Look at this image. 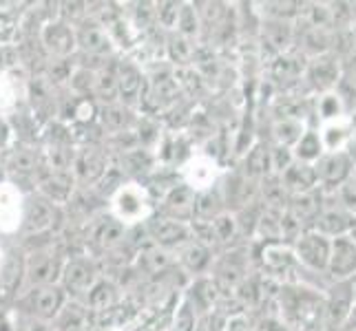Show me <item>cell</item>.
<instances>
[{
    "instance_id": "obj_1",
    "label": "cell",
    "mask_w": 356,
    "mask_h": 331,
    "mask_svg": "<svg viewBox=\"0 0 356 331\" xmlns=\"http://www.w3.org/2000/svg\"><path fill=\"white\" fill-rule=\"evenodd\" d=\"M155 210L157 205L151 188L135 179H127L108 197V214L118 219L124 228L144 226L155 214Z\"/></svg>"
},
{
    "instance_id": "obj_2",
    "label": "cell",
    "mask_w": 356,
    "mask_h": 331,
    "mask_svg": "<svg viewBox=\"0 0 356 331\" xmlns=\"http://www.w3.org/2000/svg\"><path fill=\"white\" fill-rule=\"evenodd\" d=\"M67 303L69 298L60 285L24 287L16 296V314L35 318V321L54 323Z\"/></svg>"
},
{
    "instance_id": "obj_3",
    "label": "cell",
    "mask_w": 356,
    "mask_h": 331,
    "mask_svg": "<svg viewBox=\"0 0 356 331\" xmlns=\"http://www.w3.org/2000/svg\"><path fill=\"white\" fill-rule=\"evenodd\" d=\"M67 256L54 243H44L24 252V287L58 285Z\"/></svg>"
},
{
    "instance_id": "obj_4",
    "label": "cell",
    "mask_w": 356,
    "mask_h": 331,
    "mask_svg": "<svg viewBox=\"0 0 356 331\" xmlns=\"http://www.w3.org/2000/svg\"><path fill=\"white\" fill-rule=\"evenodd\" d=\"M102 278L100 265L95 256L89 254H71L67 256L63 274H60V287L67 294V298L73 303H84L93 285Z\"/></svg>"
},
{
    "instance_id": "obj_5",
    "label": "cell",
    "mask_w": 356,
    "mask_h": 331,
    "mask_svg": "<svg viewBox=\"0 0 356 331\" xmlns=\"http://www.w3.org/2000/svg\"><path fill=\"white\" fill-rule=\"evenodd\" d=\"M60 223V207L49 203L44 197L35 192L24 194V210L20 221V232L22 239H42L58 228Z\"/></svg>"
},
{
    "instance_id": "obj_6",
    "label": "cell",
    "mask_w": 356,
    "mask_h": 331,
    "mask_svg": "<svg viewBox=\"0 0 356 331\" xmlns=\"http://www.w3.org/2000/svg\"><path fill=\"white\" fill-rule=\"evenodd\" d=\"M0 157H3L7 181L16 183L18 188H20L22 181H31V186H33L35 177H38L44 168L42 151H40L38 144H14L7 153H3Z\"/></svg>"
},
{
    "instance_id": "obj_7",
    "label": "cell",
    "mask_w": 356,
    "mask_h": 331,
    "mask_svg": "<svg viewBox=\"0 0 356 331\" xmlns=\"http://www.w3.org/2000/svg\"><path fill=\"white\" fill-rule=\"evenodd\" d=\"M113 162L108 148L97 144H82L76 146V157H73L71 173L76 177L78 186H97L104 175L111 170Z\"/></svg>"
},
{
    "instance_id": "obj_8",
    "label": "cell",
    "mask_w": 356,
    "mask_h": 331,
    "mask_svg": "<svg viewBox=\"0 0 356 331\" xmlns=\"http://www.w3.org/2000/svg\"><path fill=\"white\" fill-rule=\"evenodd\" d=\"M330 245H332V239H327L325 235H321V232L310 228V230H303L301 235L294 239L292 252H294V259H297L303 272L325 276L327 259H330Z\"/></svg>"
},
{
    "instance_id": "obj_9",
    "label": "cell",
    "mask_w": 356,
    "mask_h": 331,
    "mask_svg": "<svg viewBox=\"0 0 356 331\" xmlns=\"http://www.w3.org/2000/svg\"><path fill=\"white\" fill-rule=\"evenodd\" d=\"M38 42L49 60H71L78 53L76 27L60 18H49L42 24Z\"/></svg>"
},
{
    "instance_id": "obj_10",
    "label": "cell",
    "mask_w": 356,
    "mask_h": 331,
    "mask_svg": "<svg viewBox=\"0 0 356 331\" xmlns=\"http://www.w3.org/2000/svg\"><path fill=\"white\" fill-rule=\"evenodd\" d=\"M144 237L151 241L153 248L157 250H179L181 245H186L188 241H193V230L191 223H181V221H173L166 217L153 214L146 223L142 226Z\"/></svg>"
},
{
    "instance_id": "obj_11",
    "label": "cell",
    "mask_w": 356,
    "mask_h": 331,
    "mask_svg": "<svg viewBox=\"0 0 356 331\" xmlns=\"http://www.w3.org/2000/svg\"><path fill=\"white\" fill-rule=\"evenodd\" d=\"M356 168L348 153H323L314 164V175H316V186L321 192L332 194L337 192L343 183H348Z\"/></svg>"
},
{
    "instance_id": "obj_12",
    "label": "cell",
    "mask_w": 356,
    "mask_h": 331,
    "mask_svg": "<svg viewBox=\"0 0 356 331\" xmlns=\"http://www.w3.org/2000/svg\"><path fill=\"white\" fill-rule=\"evenodd\" d=\"M76 188H78V181H76V177H73V173L42 168V173L35 177L31 192L40 194V197H44L56 207H65L67 203H71L73 194H76Z\"/></svg>"
},
{
    "instance_id": "obj_13",
    "label": "cell",
    "mask_w": 356,
    "mask_h": 331,
    "mask_svg": "<svg viewBox=\"0 0 356 331\" xmlns=\"http://www.w3.org/2000/svg\"><path fill=\"white\" fill-rule=\"evenodd\" d=\"M219 175H222V168L215 157L200 153V155H191L186 162L179 166V179L181 183L195 192H202L208 188H215Z\"/></svg>"
},
{
    "instance_id": "obj_14",
    "label": "cell",
    "mask_w": 356,
    "mask_h": 331,
    "mask_svg": "<svg viewBox=\"0 0 356 331\" xmlns=\"http://www.w3.org/2000/svg\"><path fill=\"white\" fill-rule=\"evenodd\" d=\"M76 40H78V53L100 60H111L118 56V46L102 24L93 20H84L76 27Z\"/></svg>"
},
{
    "instance_id": "obj_15",
    "label": "cell",
    "mask_w": 356,
    "mask_h": 331,
    "mask_svg": "<svg viewBox=\"0 0 356 331\" xmlns=\"http://www.w3.org/2000/svg\"><path fill=\"white\" fill-rule=\"evenodd\" d=\"M325 276L332 283H343V280L356 278V243L350 235L332 239Z\"/></svg>"
},
{
    "instance_id": "obj_16",
    "label": "cell",
    "mask_w": 356,
    "mask_h": 331,
    "mask_svg": "<svg viewBox=\"0 0 356 331\" xmlns=\"http://www.w3.org/2000/svg\"><path fill=\"white\" fill-rule=\"evenodd\" d=\"M146 95V73L138 62H124L118 65V102L129 108H140L144 104Z\"/></svg>"
},
{
    "instance_id": "obj_17",
    "label": "cell",
    "mask_w": 356,
    "mask_h": 331,
    "mask_svg": "<svg viewBox=\"0 0 356 331\" xmlns=\"http://www.w3.org/2000/svg\"><path fill=\"white\" fill-rule=\"evenodd\" d=\"M334 194V192H332ZM337 199V194H334ZM356 217L348 210L346 205H343L339 199L334 203H330L323 199L321 203V210H318L316 219H314V226L312 230L321 232V235H325L327 239H337V237H346L350 235V230L354 226Z\"/></svg>"
},
{
    "instance_id": "obj_18",
    "label": "cell",
    "mask_w": 356,
    "mask_h": 331,
    "mask_svg": "<svg viewBox=\"0 0 356 331\" xmlns=\"http://www.w3.org/2000/svg\"><path fill=\"white\" fill-rule=\"evenodd\" d=\"M24 192L16 183H0V235L14 237L20 232V221L24 210Z\"/></svg>"
},
{
    "instance_id": "obj_19",
    "label": "cell",
    "mask_w": 356,
    "mask_h": 331,
    "mask_svg": "<svg viewBox=\"0 0 356 331\" xmlns=\"http://www.w3.org/2000/svg\"><path fill=\"white\" fill-rule=\"evenodd\" d=\"M195 190H191L186 183H175L170 186L164 197L159 199V205L155 214L173 219V221H181V223H191L193 221V210H195Z\"/></svg>"
},
{
    "instance_id": "obj_20",
    "label": "cell",
    "mask_w": 356,
    "mask_h": 331,
    "mask_svg": "<svg viewBox=\"0 0 356 331\" xmlns=\"http://www.w3.org/2000/svg\"><path fill=\"white\" fill-rule=\"evenodd\" d=\"M129 235V228H124L120 223L118 219H113L111 214H106L102 219H95V223L91 226L87 241L93 245L97 252L102 254H111L118 248H122L127 241Z\"/></svg>"
},
{
    "instance_id": "obj_21",
    "label": "cell",
    "mask_w": 356,
    "mask_h": 331,
    "mask_svg": "<svg viewBox=\"0 0 356 331\" xmlns=\"http://www.w3.org/2000/svg\"><path fill=\"white\" fill-rule=\"evenodd\" d=\"M138 121H140L138 110H133L120 102L100 104V110H97V124L102 126L104 135H108V137L133 133L135 126H138Z\"/></svg>"
},
{
    "instance_id": "obj_22",
    "label": "cell",
    "mask_w": 356,
    "mask_h": 331,
    "mask_svg": "<svg viewBox=\"0 0 356 331\" xmlns=\"http://www.w3.org/2000/svg\"><path fill=\"white\" fill-rule=\"evenodd\" d=\"M325 298V314L337 327L346 325L348 318L352 314V307L356 303V285L354 280H343V283H332V287L327 289Z\"/></svg>"
},
{
    "instance_id": "obj_23",
    "label": "cell",
    "mask_w": 356,
    "mask_h": 331,
    "mask_svg": "<svg viewBox=\"0 0 356 331\" xmlns=\"http://www.w3.org/2000/svg\"><path fill=\"white\" fill-rule=\"evenodd\" d=\"M318 137H321L323 151L325 153H348L350 144L354 139V119L350 115L334 119V121H325L316 128Z\"/></svg>"
},
{
    "instance_id": "obj_24",
    "label": "cell",
    "mask_w": 356,
    "mask_h": 331,
    "mask_svg": "<svg viewBox=\"0 0 356 331\" xmlns=\"http://www.w3.org/2000/svg\"><path fill=\"white\" fill-rule=\"evenodd\" d=\"M175 261L186 274L200 278V276L208 274V269L213 265V250L208 248V245L193 239L177 250Z\"/></svg>"
},
{
    "instance_id": "obj_25",
    "label": "cell",
    "mask_w": 356,
    "mask_h": 331,
    "mask_svg": "<svg viewBox=\"0 0 356 331\" xmlns=\"http://www.w3.org/2000/svg\"><path fill=\"white\" fill-rule=\"evenodd\" d=\"M261 263H264V269L268 272V276H286L299 267L297 259H294L292 245H286L281 241L264 243Z\"/></svg>"
},
{
    "instance_id": "obj_26",
    "label": "cell",
    "mask_w": 356,
    "mask_h": 331,
    "mask_svg": "<svg viewBox=\"0 0 356 331\" xmlns=\"http://www.w3.org/2000/svg\"><path fill=\"white\" fill-rule=\"evenodd\" d=\"M308 78L312 82V87L318 93H330L337 91V84L341 80V67L339 60L330 58L325 53H321L318 58H314L310 67H308Z\"/></svg>"
},
{
    "instance_id": "obj_27",
    "label": "cell",
    "mask_w": 356,
    "mask_h": 331,
    "mask_svg": "<svg viewBox=\"0 0 356 331\" xmlns=\"http://www.w3.org/2000/svg\"><path fill=\"white\" fill-rule=\"evenodd\" d=\"M122 300V289L113 283L111 278H100L89 291V296L84 298V307L89 309V314H106L113 312Z\"/></svg>"
},
{
    "instance_id": "obj_28",
    "label": "cell",
    "mask_w": 356,
    "mask_h": 331,
    "mask_svg": "<svg viewBox=\"0 0 356 331\" xmlns=\"http://www.w3.org/2000/svg\"><path fill=\"white\" fill-rule=\"evenodd\" d=\"M118 60H108L95 71L93 82V100L97 104H111L118 102Z\"/></svg>"
},
{
    "instance_id": "obj_29",
    "label": "cell",
    "mask_w": 356,
    "mask_h": 331,
    "mask_svg": "<svg viewBox=\"0 0 356 331\" xmlns=\"http://www.w3.org/2000/svg\"><path fill=\"white\" fill-rule=\"evenodd\" d=\"M279 179H281V183H284V188H286V192L290 194V197H294V194L312 192V190L318 188V186H316L314 166H310V164L292 162V166H290Z\"/></svg>"
},
{
    "instance_id": "obj_30",
    "label": "cell",
    "mask_w": 356,
    "mask_h": 331,
    "mask_svg": "<svg viewBox=\"0 0 356 331\" xmlns=\"http://www.w3.org/2000/svg\"><path fill=\"white\" fill-rule=\"evenodd\" d=\"M224 212H226V203H224L222 190H219V183L215 188H208V190H202V192L195 194L193 221H213Z\"/></svg>"
},
{
    "instance_id": "obj_31",
    "label": "cell",
    "mask_w": 356,
    "mask_h": 331,
    "mask_svg": "<svg viewBox=\"0 0 356 331\" xmlns=\"http://www.w3.org/2000/svg\"><path fill=\"white\" fill-rule=\"evenodd\" d=\"M217 289L219 287L215 283V278L200 276L193 280V285L186 294H184V298H186L197 312H211L217 300Z\"/></svg>"
},
{
    "instance_id": "obj_32",
    "label": "cell",
    "mask_w": 356,
    "mask_h": 331,
    "mask_svg": "<svg viewBox=\"0 0 356 331\" xmlns=\"http://www.w3.org/2000/svg\"><path fill=\"white\" fill-rule=\"evenodd\" d=\"M292 157L294 162L299 164H310L314 166L318 162V157H321L325 151H323V144H321V137H318V130L316 128H305L303 135L297 139V144L292 146Z\"/></svg>"
},
{
    "instance_id": "obj_33",
    "label": "cell",
    "mask_w": 356,
    "mask_h": 331,
    "mask_svg": "<svg viewBox=\"0 0 356 331\" xmlns=\"http://www.w3.org/2000/svg\"><path fill=\"white\" fill-rule=\"evenodd\" d=\"M316 115H318V121H321V124L346 117V100H343V95L337 91L318 95L316 97Z\"/></svg>"
},
{
    "instance_id": "obj_34",
    "label": "cell",
    "mask_w": 356,
    "mask_h": 331,
    "mask_svg": "<svg viewBox=\"0 0 356 331\" xmlns=\"http://www.w3.org/2000/svg\"><path fill=\"white\" fill-rule=\"evenodd\" d=\"M264 38L275 51L284 53L292 44V27L284 20H264Z\"/></svg>"
},
{
    "instance_id": "obj_35",
    "label": "cell",
    "mask_w": 356,
    "mask_h": 331,
    "mask_svg": "<svg viewBox=\"0 0 356 331\" xmlns=\"http://www.w3.org/2000/svg\"><path fill=\"white\" fill-rule=\"evenodd\" d=\"M200 323H202L200 312L181 296L179 303L175 305V312H173V318H170L168 331H197Z\"/></svg>"
},
{
    "instance_id": "obj_36",
    "label": "cell",
    "mask_w": 356,
    "mask_h": 331,
    "mask_svg": "<svg viewBox=\"0 0 356 331\" xmlns=\"http://www.w3.org/2000/svg\"><path fill=\"white\" fill-rule=\"evenodd\" d=\"M164 53L173 65H186L193 60L195 56V44L193 40H186L184 35L170 31L166 35V46H164Z\"/></svg>"
},
{
    "instance_id": "obj_37",
    "label": "cell",
    "mask_w": 356,
    "mask_h": 331,
    "mask_svg": "<svg viewBox=\"0 0 356 331\" xmlns=\"http://www.w3.org/2000/svg\"><path fill=\"white\" fill-rule=\"evenodd\" d=\"M243 166H245V177L266 179L268 175H273V170H270V151L264 144H257L254 148L248 151Z\"/></svg>"
},
{
    "instance_id": "obj_38",
    "label": "cell",
    "mask_w": 356,
    "mask_h": 331,
    "mask_svg": "<svg viewBox=\"0 0 356 331\" xmlns=\"http://www.w3.org/2000/svg\"><path fill=\"white\" fill-rule=\"evenodd\" d=\"M275 139H277V146H284V148H292L297 139L303 135L305 126L299 117H290L286 115L284 119H279L275 124Z\"/></svg>"
},
{
    "instance_id": "obj_39",
    "label": "cell",
    "mask_w": 356,
    "mask_h": 331,
    "mask_svg": "<svg viewBox=\"0 0 356 331\" xmlns=\"http://www.w3.org/2000/svg\"><path fill=\"white\" fill-rule=\"evenodd\" d=\"M18 97H20V89H18L16 73L0 71V115L7 117V113L16 110Z\"/></svg>"
},
{
    "instance_id": "obj_40",
    "label": "cell",
    "mask_w": 356,
    "mask_h": 331,
    "mask_svg": "<svg viewBox=\"0 0 356 331\" xmlns=\"http://www.w3.org/2000/svg\"><path fill=\"white\" fill-rule=\"evenodd\" d=\"M202 31V20L195 11V5H181L177 24H175V33L184 35L186 40H195Z\"/></svg>"
},
{
    "instance_id": "obj_41",
    "label": "cell",
    "mask_w": 356,
    "mask_h": 331,
    "mask_svg": "<svg viewBox=\"0 0 356 331\" xmlns=\"http://www.w3.org/2000/svg\"><path fill=\"white\" fill-rule=\"evenodd\" d=\"M181 3H155V27H162L164 31H175L177 16Z\"/></svg>"
},
{
    "instance_id": "obj_42",
    "label": "cell",
    "mask_w": 356,
    "mask_h": 331,
    "mask_svg": "<svg viewBox=\"0 0 356 331\" xmlns=\"http://www.w3.org/2000/svg\"><path fill=\"white\" fill-rule=\"evenodd\" d=\"M18 24H20V18L14 11L0 7V40L5 42L14 38V33H18Z\"/></svg>"
},
{
    "instance_id": "obj_43",
    "label": "cell",
    "mask_w": 356,
    "mask_h": 331,
    "mask_svg": "<svg viewBox=\"0 0 356 331\" xmlns=\"http://www.w3.org/2000/svg\"><path fill=\"white\" fill-rule=\"evenodd\" d=\"M14 331H54V323L35 321V318H27L14 312Z\"/></svg>"
},
{
    "instance_id": "obj_44",
    "label": "cell",
    "mask_w": 356,
    "mask_h": 331,
    "mask_svg": "<svg viewBox=\"0 0 356 331\" xmlns=\"http://www.w3.org/2000/svg\"><path fill=\"white\" fill-rule=\"evenodd\" d=\"M14 144H16V139H14V130H11V124H9V117L0 115V155L7 153Z\"/></svg>"
},
{
    "instance_id": "obj_45",
    "label": "cell",
    "mask_w": 356,
    "mask_h": 331,
    "mask_svg": "<svg viewBox=\"0 0 356 331\" xmlns=\"http://www.w3.org/2000/svg\"><path fill=\"white\" fill-rule=\"evenodd\" d=\"M0 331H14V318L11 316L0 318Z\"/></svg>"
},
{
    "instance_id": "obj_46",
    "label": "cell",
    "mask_w": 356,
    "mask_h": 331,
    "mask_svg": "<svg viewBox=\"0 0 356 331\" xmlns=\"http://www.w3.org/2000/svg\"><path fill=\"white\" fill-rule=\"evenodd\" d=\"M7 181V173H5V166H3V157H0V183Z\"/></svg>"
},
{
    "instance_id": "obj_47",
    "label": "cell",
    "mask_w": 356,
    "mask_h": 331,
    "mask_svg": "<svg viewBox=\"0 0 356 331\" xmlns=\"http://www.w3.org/2000/svg\"><path fill=\"white\" fill-rule=\"evenodd\" d=\"M108 331H118V329H108Z\"/></svg>"
}]
</instances>
